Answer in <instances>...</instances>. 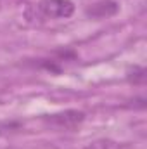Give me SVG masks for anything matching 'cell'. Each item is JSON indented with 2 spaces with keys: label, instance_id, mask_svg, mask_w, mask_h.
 Masks as SVG:
<instances>
[{
  "label": "cell",
  "instance_id": "5b68a950",
  "mask_svg": "<svg viewBox=\"0 0 147 149\" xmlns=\"http://www.w3.org/2000/svg\"><path fill=\"white\" fill-rule=\"evenodd\" d=\"M128 81H132V83H144L146 81V70L140 68V66H135L128 73Z\"/></svg>",
  "mask_w": 147,
  "mask_h": 149
},
{
  "label": "cell",
  "instance_id": "6da1fadb",
  "mask_svg": "<svg viewBox=\"0 0 147 149\" xmlns=\"http://www.w3.org/2000/svg\"><path fill=\"white\" fill-rule=\"evenodd\" d=\"M43 121L54 128H61V130H73L78 128L83 121H85V113L78 111V109H66V111L52 113V114H45Z\"/></svg>",
  "mask_w": 147,
  "mask_h": 149
},
{
  "label": "cell",
  "instance_id": "277c9868",
  "mask_svg": "<svg viewBox=\"0 0 147 149\" xmlns=\"http://www.w3.org/2000/svg\"><path fill=\"white\" fill-rule=\"evenodd\" d=\"M85 149H125V146L116 141H111V139H97V141L87 144Z\"/></svg>",
  "mask_w": 147,
  "mask_h": 149
},
{
  "label": "cell",
  "instance_id": "7a4b0ae2",
  "mask_svg": "<svg viewBox=\"0 0 147 149\" xmlns=\"http://www.w3.org/2000/svg\"><path fill=\"white\" fill-rule=\"evenodd\" d=\"M40 12L50 19H68L74 12V3L71 0H42Z\"/></svg>",
  "mask_w": 147,
  "mask_h": 149
},
{
  "label": "cell",
  "instance_id": "3957f363",
  "mask_svg": "<svg viewBox=\"0 0 147 149\" xmlns=\"http://www.w3.org/2000/svg\"><path fill=\"white\" fill-rule=\"evenodd\" d=\"M118 10H119V5L114 0H102V2L90 5L87 9V16L94 17V19H106V17L114 16Z\"/></svg>",
  "mask_w": 147,
  "mask_h": 149
}]
</instances>
